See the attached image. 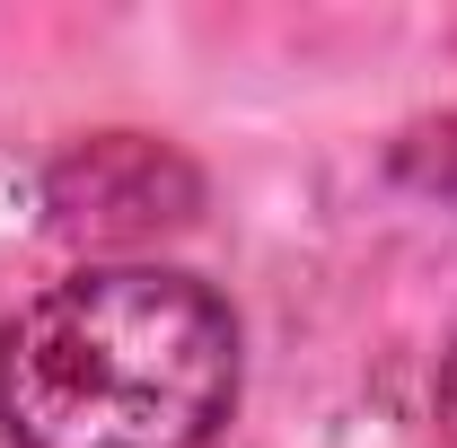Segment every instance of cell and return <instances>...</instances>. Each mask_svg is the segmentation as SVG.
Listing matches in <instances>:
<instances>
[{
  "label": "cell",
  "instance_id": "6da1fadb",
  "mask_svg": "<svg viewBox=\"0 0 457 448\" xmlns=\"http://www.w3.org/2000/svg\"><path fill=\"white\" fill-rule=\"evenodd\" d=\"M237 404V317L168 264H88L0 335L18 448H212Z\"/></svg>",
  "mask_w": 457,
  "mask_h": 448
},
{
  "label": "cell",
  "instance_id": "7a4b0ae2",
  "mask_svg": "<svg viewBox=\"0 0 457 448\" xmlns=\"http://www.w3.org/2000/svg\"><path fill=\"white\" fill-rule=\"evenodd\" d=\"M159 185L168 194H194L176 159H159L150 141H97L88 159L62 168V220H88V228H150L168 220L159 212Z\"/></svg>",
  "mask_w": 457,
  "mask_h": 448
},
{
  "label": "cell",
  "instance_id": "3957f363",
  "mask_svg": "<svg viewBox=\"0 0 457 448\" xmlns=\"http://www.w3.org/2000/svg\"><path fill=\"white\" fill-rule=\"evenodd\" d=\"M440 413H449V431H457V343H449V361H440Z\"/></svg>",
  "mask_w": 457,
  "mask_h": 448
}]
</instances>
